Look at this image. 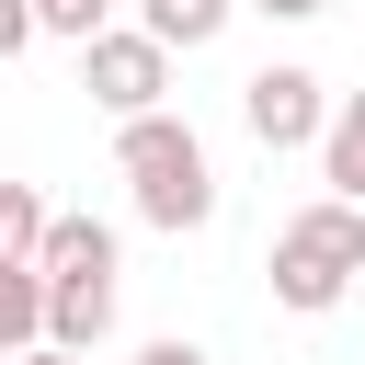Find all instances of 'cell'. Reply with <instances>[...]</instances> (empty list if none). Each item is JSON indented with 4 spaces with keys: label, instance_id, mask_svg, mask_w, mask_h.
Instances as JSON below:
<instances>
[{
    "label": "cell",
    "instance_id": "cell-2",
    "mask_svg": "<svg viewBox=\"0 0 365 365\" xmlns=\"http://www.w3.org/2000/svg\"><path fill=\"white\" fill-rule=\"evenodd\" d=\"M274 308H297V319H319V308H342L354 297V274H365V205H342V194H319V205H297L285 228H274Z\"/></svg>",
    "mask_w": 365,
    "mask_h": 365
},
{
    "label": "cell",
    "instance_id": "cell-15",
    "mask_svg": "<svg viewBox=\"0 0 365 365\" xmlns=\"http://www.w3.org/2000/svg\"><path fill=\"white\" fill-rule=\"evenodd\" d=\"M262 23H308V11H331V0H251Z\"/></svg>",
    "mask_w": 365,
    "mask_h": 365
},
{
    "label": "cell",
    "instance_id": "cell-6",
    "mask_svg": "<svg viewBox=\"0 0 365 365\" xmlns=\"http://www.w3.org/2000/svg\"><path fill=\"white\" fill-rule=\"evenodd\" d=\"M34 274H46V285H68V274H114V228H103V217H57V205H46Z\"/></svg>",
    "mask_w": 365,
    "mask_h": 365
},
{
    "label": "cell",
    "instance_id": "cell-7",
    "mask_svg": "<svg viewBox=\"0 0 365 365\" xmlns=\"http://www.w3.org/2000/svg\"><path fill=\"white\" fill-rule=\"evenodd\" d=\"M319 182H331L342 205H365V91L331 103V125H319Z\"/></svg>",
    "mask_w": 365,
    "mask_h": 365
},
{
    "label": "cell",
    "instance_id": "cell-3",
    "mask_svg": "<svg viewBox=\"0 0 365 365\" xmlns=\"http://www.w3.org/2000/svg\"><path fill=\"white\" fill-rule=\"evenodd\" d=\"M80 91H91L114 125H125V114H160V103H171V46L137 34V23H125V34L103 23V34H80Z\"/></svg>",
    "mask_w": 365,
    "mask_h": 365
},
{
    "label": "cell",
    "instance_id": "cell-14",
    "mask_svg": "<svg viewBox=\"0 0 365 365\" xmlns=\"http://www.w3.org/2000/svg\"><path fill=\"white\" fill-rule=\"evenodd\" d=\"M0 365H91V354H57V342H23V354H0Z\"/></svg>",
    "mask_w": 365,
    "mask_h": 365
},
{
    "label": "cell",
    "instance_id": "cell-9",
    "mask_svg": "<svg viewBox=\"0 0 365 365\" xmlns=\"http://www.w3.org/2000/svg\"><path fill=\"white\" fill-rule=\"evenodd\" d=\"M46 342V274L34 262H0V354Z\"/></svg>",
    "mask_w": 365,
    "mask_h": 365
},
{
    "label": "cell",
    "instance_id": "cell-13",
    "mask_svg": "<svg viewBox=\"0 0 365 365\" xmlns=\"http://www.w3.org/2000/svg\"><path fill=\"white\" fill-rule=\"evenodd\" d=\"M137 365H205V342H182V331H171V342H148Z\"/></svg>",
    "mask_w": 365,
    "mask_h": 365
},
{
    "label": "cell",
    "instance_id": "cell-1",
    "mask_svg": "<svg viewBox=\"0 0 365 365\" xmlns=\"http://www.w3.org/2000/svg\"><path fill=\"white\" fill-rule=\"evenodd\" d=\"M114 171H125V194H137V217L148 228H205L217 217V160H205V137L160 103V114H125V137H114Z\"/></svg>",
    "mask_w": 365,
    "mask_h": 365
},
{
    "label": "cell",
    "instance_id": "cell-11",
    "mask_svg": "<svg viewBox=\"0 0 365 365\" xmlns=\"http://www.w3.org/2000/svg\"><path fill=\"white\" fill-rule=\"evenodd\" d=\"M103 11L114 0H34V34H68L80 46V34H103Z\"/></svg>",
    "mask_w": 365,
    "mask_h": 365
},
{
    "label": "cell",
    "instance_id": "cell-10",
    "mask_svg": "<svg viewBox=\"0 0 365 365\" xmlns=\"http://www.w3.org/2000/svg\"><path fill=\"white\" fill-rule=\"evenodd\" d=\"M34 240H46V194L0 182V262H34Z\"/></svg>",
    "mask_w": 365,
    "mask_h": 365
},
{
    "label": "cell",
    "instance_id": "cell-5",
    "mask_svg": "<svg viewBox=\"0 0 365 365\" xmlns=\"http://www.w3.org/2000/svg\"><path fill=\"white\" fill-rule=\"evenodd\" d=\"M114 331V274H68V285H46V342L57 354H91Z\"/></svg>",
    "mask_w": 365,
    "mask_h": 365
},
{
    "label": "cell",
    "instance_id": "cell-8",
    "mask_svg": "<svg viewBox=\"0 0 365 365\" xmlns=\"http://www.w3.org/2000/svg\"><path fill=\"white\" fill-rule=\"evenodd\" d=\"M228 11H240V0H137V34H160V46H182V57H194V46H217V34H228Z\"/></svg>",
    "mask_w": 365,
    "mask_h": 365
},
{
    "label": "cell",
    "instance_id": "cell-4",
    "mask_svg": "<svg viewBox=\"0 0 365 365\" xmlns=\"http://www.w3.org/2000/svg\"><path fill=\"white\" fill-rule=\"evenodd\" d=\"M240 125H251L262 148H319V125H331V91H319V68H297V57L251 68V80H240Z\"/></svg>",
    "mask_w": 365,
    "mask_h": 365
},
{
    "label": "cell",
    "instance_id": "cell-12",
    "mask_svg": "<svg viewBox=\"0 0 365 365\" xmlns=\"http://www.w3.org/2000/svg\"><path fill=\"white\" fill-rule=\"evenodd\" d=\"M34 46V0H0V57H23Z\"/></svg>",
    "mask_w": 365,
    "mask_h": 365
}]
</instances>
